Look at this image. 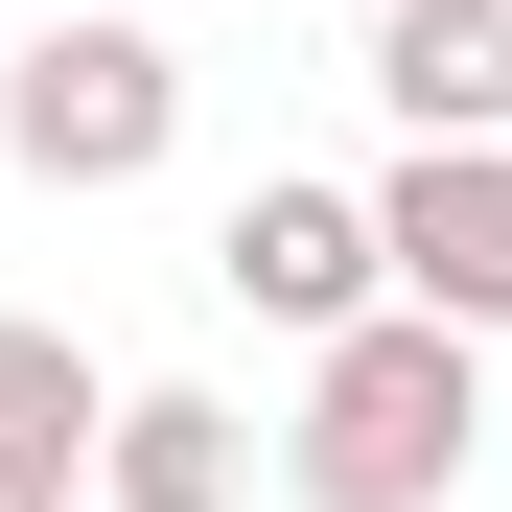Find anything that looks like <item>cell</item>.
Listing matches in <instances>:
<instances>
[{"instance_id": "6da1fadb", "label": "cell", "mask_w": 512, "mask_h": 512, "mask_svg": "<svg viewBox=\"0 0 512 512\" xmlns=\"http://www.w3.org/2000/svg\"><path fill=\"white\" fill-rule=\"evenodd\" d=\"M466 443H489V326H443V303H350V326L303 350L280 489H303V512H443Z\"/></svg>"}, {"instance_id": "7a4b0ae2", "label": "cell", "mask_w": 512, "mask_h": 512, "mask_svg": "<svg viewBox=\"0 0 512 512\" xmlns=\"http://www.w3.org/2000/svg\"><path fill=\"white\" fill-rule=\"evenodd\" d=\"M163 140H187V47L163 24L70 0V24L0 47V163H24V187H163Z\"/></svg>"}, {"instance_id": "3957f363", "label": "cell", "mask_w": 512, "mask_h": 512, "mask_svg": "<svg viewBox=\"0 0 512 512\" xmlns=\"http://www.w3.org/2000/svg\"><path fill=\"white\" fill-rule=\"evenodd\" d=\"M210 280H233L256 326H280V350H326L350 303H396V233H373V187H233Z\"/></svg>"}, {"instance_id": "277c9868", "label": "cell", "mask_w": 512, "mask_h": 512, "mask_svg": "<svg viewBox=\"0 0 512 512\" xmlns=\"http://www.w3.org/2000/svg\"><path fill=\"white\" fill-rule=\"evenodd\" d=\"M373 233H396V303L512 326V117H489V140H419L396 187H373Z\"/></svg>"}, {"instance_id": "5b68a950", "label": "cell", "mask_w": 512, "mask_h": 512, "mask_svg": "<svg viewBox=\"0 0 512 512\" xmlns=\"http://www.w3.org/2000/svg\"><path fill=\"white\" fill-rule=\"evenodd\" d=\"M94 512H256V419L187 396V373L117 396V419H94Z\"/></svg>"}, {"instance_id": "8992f818", "label": "cell", "mask_w": 512, "mask_h": 512, "mask_svg": "<svg viewBox=\"0 0 512 512\" xmlns=\"http://www.w3.org/2000/svg\"><path fill=\"white\" fill-rule=\"evenodd\" d=\"M373 94L419 140H489L512 117V0H396V24H373Z\"/></svg>"}, {"instance_id": "52a82bcc", "label": "cell", "mask_w": 512, "mask_h": 512, "mask_svg": "<svg viewBox=\"0 0 512 512\" xmlns=\"http://www.w3.org/2000/svg\"><path fill=\"white\" fill-rule=\"evenodd\" d=\"M94 419H117V373L70 326H0V466H94Z\"/></svg>"}, {"instance_id": "ba28073f", "label": "cell", "mask_w": 512, "mask_h": 512, "mask_svg": "<svg viewBox=\"0 0 512 512\" xmlns=\"http://www.w3.org/2000/svg\"><path fill=\"white\" fill-rule=\"evenodd\" d=\"M0 512H94V466H0Z\"/></svg>"}]
</instances>
